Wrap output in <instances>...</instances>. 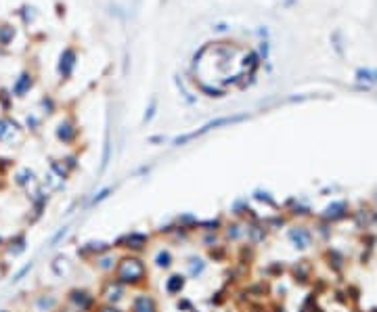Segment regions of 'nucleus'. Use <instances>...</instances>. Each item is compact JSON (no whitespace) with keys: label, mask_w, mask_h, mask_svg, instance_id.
I'll return each instance as SVG.
<instances>
[{"label":"nucleus","mask_w":377,"mask_h":312,"mask_svg":"<svg viewBox=\"0 0 377 312\" xmlns=\"http://www.w3.org/2000/svg\"><path fill=\"white\" fill-rule=\"evenodd\" d=\"M114 277L128 289H138L147 283L149 268L141 256H136V253H124V256L118 258Z\"/></svg>","instance_id":"f257e3e1"},{"label":"nucleus","mask_w":377,"mask_h":312,"mask_svg":"<svg viewBox=\"0 0 377 312\" xmlns=\"http://www.w3.org/2000/svg\"><path fill=\"white\" fill-rule=\"evenodd\" d=\"M96 304H99V295L86 287H72L65 293V306L76 312H94Z\"/></svg>","instance_id":"f03ea898"},{"label":"nucleus","mask_w":377,"mask_h":312,"mask_svg":"<svg viewBox=\"0 0 377 312\" xmlns=\"http://www.w3.org/2000/svg\"><path fill=\"white\" fill-rule=\"evenodd\" d=\"M126 300H128V287L122 285V283H120L114 275L103 281L101 291H99V302L120 306V304H124Z\"/></svg>","instance_id":"7ed1b4c3"},{"label":"nucleus","mask_w":377,"mask_h":312,"mask_svg":"<svg viewBox=\"0 0 377 312\" xmlns=\"http://www.w3.org/2000/svg\"><path fill=\"white\" fill-rule=\"evenodd\" d=\"M149 241H151L149 233L132 231V233L122 235V237L116 241V243H114V247H120V249H124L126 253H141L143 249H147Z\"/></svg>","instance_id":"20e7f679"},{"label":"nucleus","mask_w":377,"mask_h":312,"mask_svg":"<svg viewBox=\"0 0 377 312\" xmlns=\"http://www.w3.org/2000/svg\"><path fill=\"white\" fill-rule=\"evenodd\" d=\"M48 191L46 189H42V187H36L32 193H27V199H30V212H32V216L27 218L30 220V224L38 222L42 218V214H44V210L48 205Z\"/></svg>","instance_id":"39448f33"},{"label":"nucleus","mask_w":377,"mask_h":312,"mask_svg":"<svg viewBox=\"0 0 377 312\" xmlns=\"http://www.w3.org/2000/svg\"><path fill=\"white\" fill-rule=\"evenodd\" d=\"M130 312H159V304L151 293L138 291L130 300Z\"/></svg>","instance_id":"423d86ee"},{"label":"nucleus","mask_w":377,"mask_h":312,"mask_svg":"<svg viewBox=\"0 0 377 312\" xmlns=\"http://www.w3.org/2000/svg\"><path fill=\"white\" fill-rule=\"evenodd\" d=\"M245 239V222L243 220H231V222H225L222 226V241H227V243H239V241Z\"/></svg>","instance_id":"0eeeda50"},{"label":"nucleus","mask_w":377,"mask_h":312,"mask_svg":"<svg viewBox=\"0 0 377 312\" xmlns=\"http://www.w3.org/2000/svg\"><path fill=\"white\" fill-rule=\"evenodd\" d=\"M13 182H15V187H19V189H23V191H27V193H32L36 187H40L36 172H34V170H30V168L17 170L15 176H13Z\"/></svg>","instance_id":"6e6552de"},{"label":"nucleus","mask_w":377,"mask_h":312,"mask_svg":"<svg viewBox=\"0 0 377 312\" xmlns=\"http://www.w3.org/2000/svg\"><path fill=\"white\" fill-rule=\"evenodd\" d=\"M5 253L9 258H19L21 253L27 249V237L25 233H17V235H13L5 241V245H3Z\"/></svg>","instance_id":"1a4fd4ad"},{"label":"nucleus","mask_w":377,"mask_h":312,"mask_svg":"<svg viewBox=\"0 0 377 312\" xmlns=\"http://www.w3.org/2000/svg\"><path fill=\"white\" fill-rule=\"evenodd\" d=\"M247 116H235V118H222V120H216V122H209V124H205L201 130H197V132H191V134H187V136H180V138H176L174 140V145H183V143H187V140H191V138H195V136H199V134H203V132H207V130H212V128H218V126H225V124H235V122H241V120H245Z\"/></svg>","instance_id":"9d476101"},{"label":"nucleus","mask_w":377,"mask_h":312,"mask_svg":"<svg viewBox=\"0 0 377 312\" xmlns=\"http://www.w3.org/2000/svg\"><path fill=\"white\" fill-rule=\"evenodd\" d=\"M19 136L21 128L17 122H13L11 118L0 120V143H13V140H19Z\"/></svg>","instance_id":"9b49d317"},{"label":"nucleus","mask_w":377,"mask_h":312,"mask_svg":"<svg viewBox=\"0 0 377 312\" xmlns=\"http://www.w3.org/2000/svg\"><path fill=\"white\" fill-rule=\"evenodd\" d=\"M118 258H120V256H116L114 251H105V253H101V256L92 258L90 262L94 264V268H96L99 273H103V275H114L116 264H118Z\"/></svg>","instance_id":"f8f14e48"},{"label":"nucleus","mask_w":377,"mask_h":312,"mask_svg":"<svg viewBox=\"0 0 377 312\" xmlns=\"http://www.w3.org/2000/svg\"><path fill=\"white\" fill-rule=\"evenodd\" d=\"M61 306V300L55 293H38V295H34V308L38 310V312H55Z\"/></svg>","instance_id":"ddd939ff"},{"label":"nucleus","mask_w":377,"mask_h":312,"mask_svg":"<svg viewBox=\"0 0 377 312\" xmlns=\"http://www.w3.org/2000/svg\"><path fill=\"white\" fill-rule=\"evenodd\" d=\"M287 237L293 243V247H298V249H306L312 243V235L308 229H304V226H293V229H289Z\"/></svg>","instance_id":"4468645a"},{"label":"nucleus","mask_w":377,"mask_h":312,"mask_svg":"<svg viewBox=\"0 0 377 312\" xmlns=\"http://www.w3.org/2000/svg\"><path fill=\"white\" fill-rule=\"evenodd\" d=\"M185 287H187V275H183V273H172L164 281V291L168 295H172V297L180 295L185 291Z\"/></svg>","instance_id":"2eb2a0df"},{"label":"nucleus","mask_w":377,"mask_h":312,"mask_svg":"<svg viewBox=\"0 0 377 312\" xmlns=\"http://www.w3.org/2000/svg\"><path fill=\"white\" fill-rule=\"evenodd\" d=\"M185 268H187V277H191V279H201V277L207 273V260L201 258V256H191V258H187Z\"/></svg>","instance_id":"dca6fc26"},{"label":"nucleus","mask_w":377,"mask_h":312,"mask_svg":"<svg viewBox=\"0 0 377 312\" xmlns=\"http://www.w3.org/2000/svg\"><path fill=\"white\" fill-rule=\"evenodd\" d=\"M153 264H155V268H159V271H170L174 266V253L168 247H161L155 251V256H153Z\"/></svg>","instance_id":"f3484780"},{"label":"nucleus","mask_w":377,"mask_h":312,"mask_svg":"<svg viewBox=\"0 0 377 312\" xmlns=\"http://www.w3.org/2000/svg\"><path fill=\"white\" fill-rule=\"evenodd\" d=\"M222 226H225V220H222V218H207V220H199L197 231H201V233H220Z\"/></svg>","instance_id":"a211bd4d"},{"label":"nucleus","mask_w":377,"mask_h":312,"mask_svg":"<svg viewBox=\"0 0 377 312\" xmlns=\"http://www.w3.org/2000/svg\"><path fill=\"white\" fill-rule=\"evenodd\" d=\"M50 271L55 273L57 279H65V275L69 273V260L65 256H57L50 262Z\"/></svg>","instance_id":"6ab92c4d"},{"label":"nucleus","mask_w":377,"mask_h":312,"mask_svg":"<svg viewBox=\"0 0 377 312\" xmlns=\"http://www.w3.org/2000/svg\"><path fill=\"white\" fill-rule=\"evenodd\" d=\"M348 212V205L344 201H335L331 203L327 210H325V218H331V220H338V218H344Z\"/></svg>","instance_id":"aec40b11"},{"label":"nucleus","mask_w":377,"mask_h":312,"mask_svg":"<svg viewBox=\"0 0 377 312\" xmlns=\"http://www.w3.org/2000/svg\"><path fill=\"white\" fill-rule=\"evenodd\" d=\"M30 88H32V78L27 74H23L15 84H13V94H15V96H25V92Z\"/></svg>","instance_id":"412c9836"},{"label":"nucleus","mask_w":377,"mask_h":312,"mask_svg":"<svg viewBox=\"0 0 377 312\" xmlns=\"http://www.w3.org/2000/svg\"><path fill=\"white\" fill-rule=\"evenodd\" d=\"M201 245L205 249H214V247L222 245V235L220 233H203L201 235Z\"/></svg>","instance_id":"4be33fe9"},{"label":"nucleus","mask_w":377,"mask_h":312,"mask_svg":"<svg viewBox=\"0 0 377 312\" xmlns=\"http://www.w3.org/2000/svg\"><path fill=\"white\" fill-rule=\"evenodd\" d=\"M74 136H76V128L69 122H65V124L59 126V130H57V138L59 140H63V143H72Z\"/></svg>","instance_id":"5701e85b"},{"label":"nucleus","mask_w":377,"mask_h":312,"mask_svg":"<svg viewBox=\"0 0 377 312\" xmlns=\"http://www.w3.org/2000/svg\"><path fill=\"white\" fill-rule=\"evenodd\" d=\"M247 212H249V207H247V199H237V201L233 203V207H231V214H233L237 220L247 218Z\"/></svg>","instance_id":"b1692460"},{"label":"nucleus","mask_w":377,"mask_h":312,"mask_svg":"<svg viewBox=\"0 0 377 312\" xmlns=\"http://www.w3.org/2000/svg\"><path fill=\"white\" fill-rule=\"evenodd\" d=\"M32 268H34V262L30 260V262H27L23 268H19V271L15 273V275H13V283H19V281H23L27 275H30V271H32Z\"/></svg>","instance_id":"393cba45"},{"label":"nucleus","mask_w":377,"mask_h":312,"mask_svg":"<svg viewBox=\"0 0 377 312\" xmlns=\"http://www.w3.org/2000/svg\"><path fill=\"white\" fill-rule=\"evenodd\" d=\"M111 193H114V189H111V187H105V189H101V191L96 193V195L92 197V199H90V205H96V203L105 201V199H107V197H109Z\"/></svg>","instance_id":"a878e982"},{"label":"nucleus","mask_w":377,"mask_h":312,"mask_svg":"<svg viewBox=\"0 0 377 312\" xmlns=\"http://www.w3.org/2000/svg\"><path fill=\"white\" fill-rule=\"evenodd\" d=\"M94 312H124L120 306H114V304H103V302H99L96 304V308H94Z\"/></svg>","instance_id":"bb28decb"},{"label":"nucleus","mask_w":377,"mask_h":312,"mask_svg":"<svg viewBox=\"0 0 377 312\" xmlns=\"http://www.w3.org/2000/svg\"><path fill=\"white\" fill-rule=\"evenodd\" d=\"M67 233H69V226H63V229H61L57 235H55V237L50 239V247H57V243H59V241H61V239H63Z\"/></svg>","instance_id":"cd10ccee"},{"label":"nucleus","mask_w":377,"mask_h":312,"mask_svg":"<svg viewBox=\"0 0 377 312\" xmlns=\"http://www.w3.org/2000/svg\"><path fill=\"white\" fill-rule=\"evenodd\" d=\"M256 199H260V201H266V203H271V205H275V199H273V197L268 195V193H262V191H258L256 195Z\"/></svg>","instance_id":"c85d7f7f"},{"label":"nucleus","mask_w":377,"mask_h":312,"mask_svg":"<svg viewBox=\"0 0 377 312\" xmlns=\"http://www.w3.org/2000/svg\"><path fill=\"white\" fill-rule=\"evenodd\" d=\"M7 271H9V266H7L3 260H0V281H3V279L7 277Z\"/></svg>","instance_id":"c756f323"},{"label":"nucleus","mask_w":377,"mask_h":312,"mask_svg":"<svg viewBox=\"0 0 377 312\" xmlns=\"http://www.w3.org/2000/svg\"><path fill=\"white\" fill-rule=\"evenodd\" d=\"M55 312H76V310H72V308H69V306H65V304H61L57 310H55Z\"/></svg>","instance_id":"7c9ffc66"},{"label":"nucleus","mask_w":377,"mask_h":312,"mask_svg":"<svg viewBox=\"0 0 377 312\" xmlns=\"http://www.w3.org/2000/svg\"><path fill=\"white\" fill-rule=\"evenodd\" d=\"M0 312H11V310H0Z\"/></svg>","instance_id":"2f4dec72"}]
</instances>
